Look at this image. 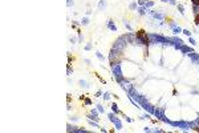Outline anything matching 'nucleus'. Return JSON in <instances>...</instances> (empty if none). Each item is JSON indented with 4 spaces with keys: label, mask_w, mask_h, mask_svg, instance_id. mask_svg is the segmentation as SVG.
Returning <instances> with one entry per match:
<instances>
[{
    "label": "nucleus",
    "mask_w": 199,
    "mask_h": 133,
    "mask_svg": "<svg viewBox=\"0 0 199 133\" xmlns=\"http://www.w3.org/2000/svg\"><path fill=\"white\" fill-rule=\"evenodd\" d=\"M137 36H138V39H141V40L143 41V44H146V45L149 44V39H147L146 32H145V31H142V29H141V31H138V32H137Z\"/></svg>",
    "instance_id": "obj_1"
},
{
    "label": "nucleus",
    "mask_w": 199,
    "mask_h": 133,
    "mask_svg": "<svg viewBox=\"0 0 199 133\" xmlns=\"http://www.w3.org/2000/svg\"><path fill=\"white\" fill-rule=\"evenodd\" d=\"M193 3L194 4H199V0H193Z\"/></svg>",
    "instance_id": "obj_2"
},
{
    "label": "nucleus",
    "mask_w": 199,
    "mask_h": 133,
    "mask_svg": "<svg viewBox=\"0 0 199 133\" xmlns=\"http://www.w3.org/2000/svg\"><path fill=\"white\" fill-rule=\"evenodd\" d=\"M196 23H199V15L196 16Z\"/></svg>",
    "instance_id": "obj_3"
}]
</instances>
